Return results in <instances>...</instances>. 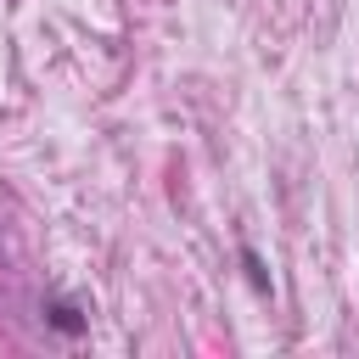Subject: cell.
<instances>
[{"label": "cell", "instance_id": "6da1fadb", "mask_svg": "<svg viewBox=\"0 0 359 359\" xmlns=\"http://www.w3.org/2000/svg\"><path fill=\"white\" fill-rule=\"evenodd\" d=\"M50 320H56V325H62V331H79V325H84V320H79V314H73V309H67V303H56V309H50Z\"/></svg>", "mask_w": 359, "mask_h": 359}, {"label": "cell", "instance_id": "7a4b0ae2", "mask_svg": "<svg viewBox=\"0 0 359 359\" xmlns=\"http://www.w3.org/2000/svg\"><path fill=\"white\" fill-rule=\"evenodd\" d=\"M247 269H252V286H258V292H269V275H264V264H258V252H247Z\"/></svg>", "mask_w": 359, "mask_h": 359}]
</instances>
